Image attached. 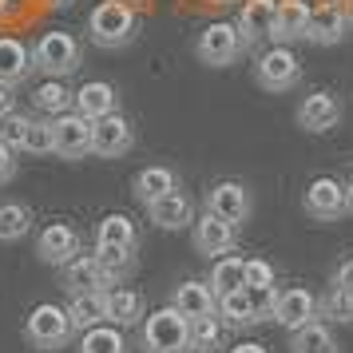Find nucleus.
<instances>
[{
  "label": "nucleus",
  "instance_id": "obj_1",
  "mask_svg": "<svg viewBox=\"0 0 353 353\" xmlns=\"http://www.w3.org/2000/svg\"><path fill=\"white\" fill-rule=\"evenodd\" d=\"M139 32V17L128 0H99L88 17V40L103 52H119L128 48Z\"/></svg>",
  "mask_w": 353,
  "mask_h": 353
},
{
  "label": "nucleus",
  "instance_id": "obj_2",
  "mask_svg": "<svg viewBox=\"0 0 353 353\" xmlns=\"http://www.w3.org/2000/svg\"><path fill=\"white\" fill-rule=\"evenodd\" d=\"M32 60H36V72H44L48 80H68L83 64V40L76 32L52 28L32 44Z\"/></svg>",
  "mask_w": 353,
  "mask_h": 353
},
{
  "label": "nucleus",
  "instance_id": "obj_3",
  "mask_svg": "<svg viewBox=\"0 0 353 353\" xmlns=\"http://www.w3.org/2000/svg\"><path fill=\"white\" fill-rule=\"evenodd\" d=\"M139 350L143 353H191V321L175 305H159L143 318L139 330Z\"/></svg>",
  "mask_w": 353,
  "mask_h": 353
},
{
  "label": "nucleus",
  "instance_id": "obj_4",
  "mask_svg": "<svg viewBox=\"0 0 353 353\" xmlns=\"http://www.w3.org/2000/svg\"><path fill=\"white\" fill-rule=\"evenodd\" d=\"M72 337H76V325H72L68 305L40 302L32 314L24 318V341H28L36 353H60Z\"/></svg>",
  "mask_w": 353,
  "mask_h": 353
},
{
  "label": "nucleus",
  "instance_id": "obj_5",
  "mask_svg": "<svg viewBox=\"0 0 353 353\" xmlns=\"http://www.w3.org/2000/svg\"><path fill=\"white\" fill-rule=\"evenodd\" d=\"M194 56H199V64H207V68L239 64L242 56H246L239 24H234V20H214V24H207V28L199 32V40H194Z\"/></svg>",
  "mask_w": 353,
  "mask_h": 353
},
{
  "label": "nucleus",
  "instance_id": "obj_6",
  "mask_svg": "<svg viewBox=\"0 0 353 353\" xmlns=\"http://www.w3.org/2000/svg\"><path fill=\"white\" fill-rule=\"evenodd\" d=\"M254 83L262 92H274V96L294 92L302 83V60L294 56L290 44H274L254 60Z\"/></svg>",
  "mask_w": 353,
  "mask_h": 353
},
{
  "label": "nucleus",
  "instance_id": "obj_7",
  "mask_svg": "<svg viewBox=\"0 0 353 353\" xmlns=\"http://www.w3.org/2000/svg\"><path fill=\"white\" fill-rule=\"evenodd\" d=\"M191 246H194V254H203V258L234 254V246H239V226L219 219L214 210H203L191 226Z\"/></svg>",
  "mask_w": 353,
  "mask_h": 353
},
{
  "label": "nucleus",
  "instance_id": "obj_8",
  "mask_svg": "<svg viewBox=\"0 0 353 353\" xmlns=\"http://www.w3.org/2000/svg\"><path fill=\"white\" fill-rule=\"evenodd\" d=\"M83 254V239L80 230L72 223H48L40 234H36V258L44 262V266H56V270H64L72 258Z\"/></svg>",
  "mask_w": 353,
  "mask_h": 353
},
{
  "label": "nucleus",
  "instance_id": "obj_9",
  "mask_svg": "<svg viewBox=\"0 0 353 353\" xmlns=\"http://www.w3.org/2000/svg\"><path fill=\"white\" fill-rule=\"evenodd\" d=\"M302 207L314 223H337V219H345V210H350L345 183H337V179H330V175L314 179L302 194Z\"/></svg>",
  "mask_w": 353,
  "mask_h": 353
},
{
  "label": "nucleus",
  "instance_id": "obj_10",
  "mask_svg": "<svg viewBox=\"0 0 353 353\" xmlns=\"http://www.w3.org/2000/svg\"><path fill=\"white\" fill-rule=\"evenodd\" d=\"M135 147V128L123 112H112L92 123V155L96 159H123Z\"/></svg>",
  "mask_w": 353,
  "mask_h": 353
},
{
  "label": "nucleus",
  "instance_id": "obj_11",
  "mask_svg": "<svg viewBox=\"0 0 353 353\" xmlns=\"http://www.w3.org/2000/svg\"><path fill=\"white\" fill-rule=\"evenodd\" d=\"M207 210H214L226 223L242 226L250 219V210H254V194H250V187L239 183V179H219L207 191Z\"/></svg>",
  "mask_w": 353,
  "mask_h": 353
},
{
  "label": "nucleus",
  "instance_id": "obj_12",
  "mask_svg": "<svg viewBox=\"0 0 353 353\" xmlns=\"http://www.w3.org/2000/svg\"><path fill=\"white\" fill-rule=\"evenodd\" d=\"M350 36V12L337 4V0H321L318 8H310V28L305 40L318 44V48H334Z\"/></svg>",
  "mask_w": 353,
  "mask_h": 353
},
{
  "label": "nucleus",
  "instance_id": "obj_13",
  "mask_svg": "<svg viewBox=\"0 0 353 353\" xmlns=\"http://www.w3.org/2000/svg\"><path fill=\"white\" fill-rule=\"evenodd\" d=\"M52 131H56V155L68 163L92 155V119H83L80 112H64L52 119Z\"/></svg>",
  "mask_w": 353,
  "mask_h": 353
},
{
  "label": "nucleus",
  "instance_id": "obj_14",
  "mask_svg": "<svg viewBox=\"0 0 353 353\" xmlns=\"http://www.w3.org/2000/svg\"><path fill=\"white\" fill-rule=\"evenodd\" d=\"M298 128L310 131V135H325V131H334L341 123V99L334 92H310V96L298 103Z\"/></svg>",
  "mask_w": 353,
  "mask_h": 353
},
{
  "label": "nucleus",
  "instance_id": "obj_15",
  "mask_svg": "<svg viewBox=\"0 0 353 353\" xmlns=\"http://www.w3.org/2000/svg\"><path fill=\"white\" fill-rule=\"evenodd\" d=\"M314 318H318V298H314L305 286L278 290V302H274V321H278L286 334H294V330L310 325Z\"/></svg>",
  "mask_w": 353,
  "mask_h": 353
},
{
  "label": "nucleus",
  "instance_id": "obj_16",
  "mask_svg": "<svg viewBox=\"0 0 353 353\" xmlns=\"http://www.w3.org/2000/svg\"><path fill=\"white\" fill-rule=\"evenodd\" d=\"M171 305H175L187 321L214 318V314H219V294L210 290L207 278H183L175 286V294H171Z\"/></svg>",
  "mask_w": 353,
  "mask_h": 353
},
{
  "label": "nucleus",
  "instance_id": "obj_17",
  "mask_svg": "<svg viewBox=\"0 0 353 353\" xmlns=\"http://www.w3.org/2000/svg\"><path fill=\"white\" fill-rule=\"evenodd\" d=\"M274 12H278V0H242L234 24H239V36H242V44H246V52L258 48L262 40H270Z\"/></svg>",
  "mask_w": 353,
  "mask_h": 353
},
{
  "label": "nucleus",
  "instance_id": "obj_18",
  "mask_svg": "<svg viewBox=\"0 0 353 353\" xmlns=\"http://www.w3.org/2000/svg\"><path fill=\"white\" fill-rule=\"evenodd\" d=\"M36 72V60H32V48L17 40V36H0V83L4 88H20L28 83Z\"/></svg>",
  "mask_w": 353,
  "mask_h": 353
},
{
  "label": "nucleus",
  "instance_id": "obj_19",
  "mask_svg": "<svg viewBox=\"0 0 353 353\" xmlns=\"http://www.w3.org/2000/svg\"><path fill=\"white\" fill-rule=\"evenodd\" d=\"M147 219L159 226V230H187V226H194V203H191V194L183 191H171L167 199H159V203H151L147 207Z\"/></svg>",
  "mask_w": 353,
  "mask_h": 353
},
{
  "label": "nucleus",
  "instance_id": "obj_20",
  "mask_svg": "<svg viewBox=\"0 0 353 353\" xmlns=\"http://www.w3.org/2000/svg\"><path fill=\"white\" fill-rule=\"evenodd\" d=\"M76 112L83 119H92V123L119 112V88L112 80H88L83 88H76Z\"/></svg>",
  "mask_w": 353,
  "mask_h": 353
},
{
  "label": "nucleus",
  "instance_id": "obj_21",
  "mask_svg": "<svg viewBox=\"0 0 353 353\" xmlns=\"http://www.w3.org/2000/svg\"><path fill=\"white\" fill-rule=\"evenodd\" d=\"M183 183H179V171L175 167H163V163H155V167H143L139 175L131 179V194L143 203V207H151V203H159V199H167L171 191H179Z\"/></svg>",
  "mask_w": 353,
  "mask_h": 353
},
{
  "label": "nucleus",
  "instance_id": "obj_22",
  "mask_svg": "<svg viewBox=\"0 0 353 353\" xmlns=\"http://www.w3.org/2000/svg\"><path fill=\"white\" fill-rule=\"evenodd\" d=\"M305 28H310V4L305 0H278L270 28L274 44H298V40H305Z\"/></svg>",
  "mask_w": 353,
  "mask_h": 353
},
{
  "label": "nucleus",
  "instance_id": "obj_23",
  "mask_svg": "<svg viewBox=\"0 0 353 353\" xmlns=\"http://www.w3.org/2000/svg\"><path fill=\"white\" fill-rule=\"evenodd\" d=\"M60 278H64L68 298H72V294H92V290H112V282H108L103 266L96 262V254H80V258H72L64 270H60Z\"/></svg>",
  "mask_w": 353,
  "mask_h": 353
},
{
  "label": "nucleus",
  "instance_id": "obj_24",
  "mask_svg": "<svg viewBox=\"0 0 353 353\" xmlns=\"http://www.w3.org/2000/svg\"><path fill=\"white\" fill-rule=\"evenodd\" d=\"M147 318V302L139 290L131 286H112L108 290V321L119 325V330H131V325H139Z\"/></svg>",
  "mask_w": 353,
  "mask_h": 353
},
{
  "label": "nucleus",
  "instance_id": "obj_25",
  "mask_svg": "<svg viewBox=\"0 0 353 353\" xmlns=\"http://www.w3.org/2000/svg\"><path fill=\"white\" fill-rule=\"evenodd\" d=\"M96 246H115V250H139V226L131 214H103L96 226Z\"/></svg>",
  "mask_w": 353,
  "mask_h": 353
},
{
  "label": "nucleus",
  "instance_id": "obj_26",
  "mask_svg": "<svg viewBox=\"0 0 353 353\" xmlns=\"http://www.w3.org/2000/svg\"><path fill=\"white\" fill-rule=\"evenodd\" d=\"M219 318H223V325H230V330H250V325H262V318H258V310H254V294H250L246 286L219 298Z\"/></svg>",
  "mask_w": 353,
  "mask_h": 353
},
{
  "label": "nucleus",
  "instance_id": "obj_27",
  "mask_svg": "<svg viewBox=\"0 0 353 353\" xmlns=\"http://www.w3.org/2000/svg\"><path fill=\"white\" fill-rule=\"evenodd\" d=\"M68 314H72V325H76V334L92 330V325H103V321H108V290L72 294V302H68Z\"/></svg>",
  "mask_w": 353,
  "mask_h": 353
},
{
  "label": "nucleus",
  "instance_id": "obj_28",
  "mask_svg": "<svg viewBox=\"0 0 353 353\" xmlns=\"http://www.w3.org/2000/svg\"><path fill=\"white\" fill-rule=\"evenodd\" d=\"M207 282H210V290H214L219 298H223V294H234V290H242V286H246V258H239V254L214 258V262H210Z\"/></svg>",
  "mask_w": 353,
  "mask_h": 353
},
{
  "label": "nucleus",
  "instance_id": "obj_29",
  "mask_svg": "<svg viewBox=\"0 0 353 353\" xmlns=\"http://www.w3.org/2000/svg\"><path fill=\"white\" fill-rule=\"evenodd\" d=\"M32 103L40 115H52L56 119V115H64V112H76V92L64 80H44L32 92Z\"/></svg>",
  "mask_w": 353,
  "mask_h": 353
},
{
  "label": "nucleus",
  "instance_id": "obj_30",
  "mask_svg": "<svg viewBox=\"0 0 353 353\" xmlns=\"http://www.w3.org/2000/svg\"><path fill=\"white\" fill-rule=\"evenodd\" d=\"M290 353H337V337L325 321H310L302 330L290 334Z\"/></svg>",
  "mask_w": 353,
  "mask_h": 353
},
{
  "label": "nucleus",
  "instance_id": "obj_31",
  "mask_svg": "<svg viewBox=\"0 0 353 353\" xmlns=\"http://www.w3.org/2000/svg\"><path fill=\"white\" fill-rule=\"evenodd\" d=\"M32 223H36V214H32V207H28V203H17V199L0 203V242L28 239Z\"/></svg>",
  "mask_w": 353,
  "mask_h": 353
},
{
  "label": "nucleus",
  "instance_id": "obj_32",
  "mask_svg": "<svg viewBox=\"0 0 353 353\" xmlns=\"http://www.w3.org/2000/svg\"><path fill=\"white\" fill-rule=\"evenodd\" d=\"M76 353H128V341H123V330L103 321V325H92L80 334V345Z\"/></svg>",
  "mask_w": 353,
  "mask_h": 353
},
{
  "label": "nucleus",
  "instance_id": "obj_33",
  "mask_svg": "<svg viewBox=\"0 0 353 353\" xmlns=\"http://www.w3.org/2000/svg\"><path fill=\"white\" fill-rule=\"evenodd\" d=\"M92 254H96V262L103 266V274H108V282H112V286H119V282H123V278H128L131 270H135V250H115V246H96Z\"/></svg>",
  "mask_w": 353,
  "mask_h": 353
},
{
  "label": "nucleus",
  "instance_id": "obj_34",
  "mask_svg": "<svg viewBox=\"0 0 353 353\" xmlns=\"http://www.w3.org/2000/svg\"><path fill=\"white\" fill-rule=\"evenodd\" d=\"M318 318L350 325V321H353V294H350V290H341V286H330L318 298Z\"/></svg>",
  "mask_w": 353,
  "mask_h": 353
},
{
  "label": "nucleus",
  "instance_id": "obj_35",
  "mask_svg": "<svg viewBox=\"0 0 353 353\" xmlns=\"http://www.w3.org/2000/svg\"><path fill=\"white\" fill-rule=\"evenodd\" d=\"M223 350V321L214 318H194L191 321V353H214Z\"/></svg>",
  "mask_w": 353,
  "mask_h": 353
},
{
  "label": "nucleus",
  "instance_id": "obj_36",
  "mask_svg": "<svg viewBox=\"0 0 353 353\" xmlns=\"http://www.w3.org/2000/svg\"><path fill=\"white\" fill-rule=\"evenodd\" d=\"M20 151H28V155H56V131H52L48 119H36V115L28 119Z\"/></svg>",
  "mask_w": 353,
  "mask_h": 353
},
{
  "label": "nucleus",
  "instance_id": "obj_37",
  "mask_svg": "<svg viewBox=\"0 0 353 353\" xmlns=\"http://www.w3.org/2000/svg\"><path fill=\"white\" fill-rule=\"evenodd\" d=\"M246 286L250 290H274L278 286V274L266 258H246Z\"/></svg>",
  "mask_w": 353,
  "mask_h": 353
},
{
  "label": "nucleus",
  "instance_id": "obj_38",
  "mask_svg": "<svg viewBox=\"0 0 353 353\" xmlns=\"http://www.w3.org/2000/svg\"><path fill=\"white\" fill-rule=\"evenodd\" d=\"M28 119H32V115H20V112H12L8 119H0V139H4V143H12L20 151L24 131H28Z\"/></svg>",
  "mask_w": 353,
  "mask_h": 353
},
{
  "label": "nucleus",
  "instance_id": "obj_39",
  "mask_svg": "<svg viewBox=\"0 0 353 353\" xmlns=\"http://www.w3.org/2000/svg\"><path fill=\"white\" fill-rule=\"evenodd\" d=\"M17 175H20V151L0 139V187H8Z\"/></svg>",
  "mask_w": 353,
  "mask_h": 353
},
{
  "label": "nucleus",
  "instance_id": "obj_40",
  "mask_svg": "<svg viewBox=\"0 0 353 353\" xmlns=\"http://www.w3.org/2000/svg\"><path fill=\"white\" fill-rule=\"evenodd\" d=\"M250 290V286H246ZM254 294V310H258V318L262 321H274V302H278V286L274 290H250Z\"/></svg>",
  "mask_w": 353,
  "mask_h": 353
},
{
  "label": "nucleus",
  "instance_id": "obj_41",
  "mask_svg": "<svg viewBox=\"0 0 353 353\" xmlns=\"http://www.w3.org/2000/svg\"><path fill=\"white\" fill-rule=\"evenodd\" d=\"M330 286H341V290H350L353 294V258H345V262L334 270V282H330Z\"/></svg>",
  "mask_w": 353,
  "mask_h": 353
},
{
  "label": "nucleus",
  "instance_id": "obj_42",
  "mask_svg": "<svg viewBox=\"0 0 353 353\" xmlns=\"http://www.w3.org/2000/svg\"><path fill=\"white\" fill-rule=\"evenodd\" d=\"M12 112H17V88H4L0 83V119H8Z\"/></svg>",
  "mask_w": 353,
  "mask_h": 353
},
{
  "label": "nucleus",
  "instance_id": "obj_43",
  "mask_svg": "<svg viewBox=\"0 0 353 353\" xmlns=\"http://www.w3.org/2000/svg\"><path fill=\"white\" fill-rule=\"evenodd\" d=\"M230 353H270V350H266L262 341H239V345H234Z\"/></svg>",
  "mask_w": 353,
  "mask_h": 353
},
{
  "label": "nucleus",
  "instance_id": "obj_44",
  "mask_svg": "<svg viewBox=\"0 0 353 353\" xmlns=\"http://www.w3.org/2000/svg\"><path fill=\"white\" fill-rule=\"evenodd\" d=\"M345 199H350V214H353V175H350V183H345Z\"/></svg>",
  "mask_w": 353,
  "mask_h": 353
},
{
  "label": "nucleus",
  "instance_id": "obj_45",
  "mask_svg": "<svg viewBox=\"0 0 353 353\" xmlns=\"http://www.w3.org/2000/svg\"><path fill=\"white\" fill-rule=\"evenodd\" d=\"M52 8H68V4H72V0H48Z\"/></svg>",
  "mask_w": 353,
  "mask_h": 353
},
{
  "label": "nucleus",
  "instance_id": "obj_46",
  "mask_svg": "<svg viewBox=\"0 0 353 353\" xmlns=\"http://www.w3.org/2000/svg\"><path fill=\"white\" fill-rule=\"evenodd\" d=\"M210 4H230V0H210Z\"/></svg>",
  "mask_w": 353,
  "mask_h": 353
}]
</instances>
